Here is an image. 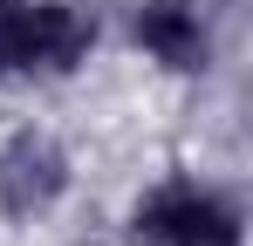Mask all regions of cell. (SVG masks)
<instances>
[{
    "label": "cell",
    "instance_id": "1",
    "mask_svg": "<svg viewBox=\"0 0 253 246\" xmlns=\"http://www.w3.org/2000/svg\"><path fill=\"white\" fill-rule=\"evenodd\" d=\"M130 240L137 246H240V205L192 185V178H171L137 205Z\"/></svg>",
    "mask_w": 253,
    "mask_h": 246
},
{
    "label": "cell",
    "instance_id": "2",
    "mask_svg": "<svg viewBox=\"0 0 253 246\" xmlns=\"http://www.w3.org/2000/svg\"><path fill=\"white\" fill-rule=\"evenodd\" d=\"M62 192H69V151L55 137L21 130L0 144V212L7 219H42Z\"/></svg>",
    "mask_w": 253,
    "mask_h": 246
},
{
    "label": "cell",
    "instance_id": "3",
    "mask_svg": "<svg viewBox=\"0 0 253 246\" xmlns=\"http://www.w3.org/2000/svg\"><path fill=\"white\" fill-rule=\"evenodd\" d=\"M137 48H151L165 69H206L212 62V35L199 21V0H144L137 7Z\"/></svg>",
    "mask_w": 253,
    "mask_h": 246
},
{
    "label": "cell",
    "instance_id": "4",
    "mask_svg": "<svg viewBox=\"0 0 253 246\" xmlns=\"http://www.w3.org/2000/svg\"><path fill=\"white\" fill-rule=\"evenodd\" d=\"M96 48V14L69 7V0H35V69L42 76H69L83 69Z\"/></svg>",
    "mask_w": 253,
    "mask_h": 246
},
{
    "label": "cell",
    "instance_id": "5",
    "mask_svg": "<svg viewBox=\"0 0 253 246\" xmlns=\"http://www.w3.org/2000/svg\"><path fill=\"white\" fill-rule=\"evenodd\" d=\"M0 76H35V0H0Z\"/></svg>",
    "mask_w": 253,
    "mask_h": 246
}]
</instances>
